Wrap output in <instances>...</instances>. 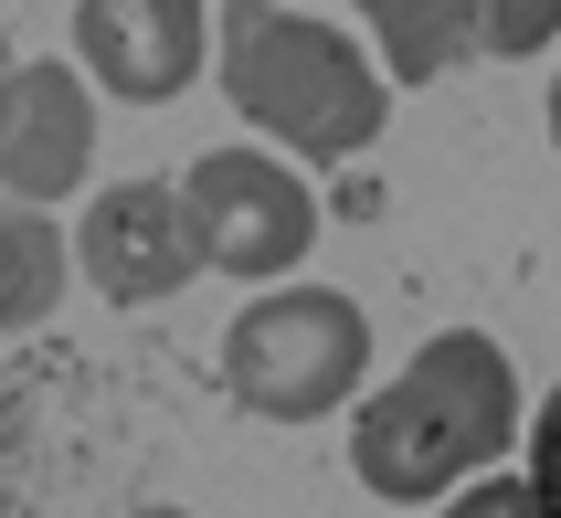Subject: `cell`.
I'll list each match as a JSON object with an SVG mask.
<instances>
[{
	"instance_id": "cell-1",
	"label": "cell",
	"mask_w": 561,
	"mask_h": 518,
	"mask_svg": "<svg viewBox=\"0 0 561 518\" xmlns=\"http://www.w3.org/2000/svg\"><path fill=\"white\" fill-rule=\"evenodd\" d=\"M519 445V370L488 329H445L424 338L350 424V476L392 508L477 487L488 465Z\"/></svg>"
},
{
	"instance_id": "cell-2",
	"label": "cell",
	"mask_w": 561,
	"mask_h": 518,
	"mask_svg": "<svg viewBox=\"0 0 561 518\" xmlns=\"http://www.w3.org/2000/svg\"><path fill=\"white\" fill-rule=\"evenodd\" d=\"M222 95L297 159H360L392 117L381 64L286 0H222Z\"/></svg>"
},
{
	"instance_id": "cell-3",
	"label": "cell",
	"mask_w": 561,
	"mask_h": 518,
	"mask_svg": "<svg viewBox=\"0 0 561 518\" xmlns=\"http://www.w3.org/2000/svg\"><path fill=\"white\" fill-rule=\"evenodd\" d=\"M371 370V318L340 286H265L222 338V392L265 424H318L340 413Z\"/></svg>"
},
{
	"instance_id": "cell-4",
	"label": "cell",
	"mask_w": 561,
	"mask_h": 518,
	"mask_svg": "<svg viewBox=\"0 0 561 518\" xmlns=\"http://www.w3.org/2000/svg\"><path fill=\"white\" fill-rule=\"evenodd\" d=\"M181 191H191V233H202V254H213L222 275L308 265L318 202H308V181H297L276 149H202L181 170Z\"/></svg>"
},
{
	"instance_id": "cell-5",
	"label": "cell",
	"mask_w": 561,
	"mask_h": 518,
	"mask_svg": "<svg viewBox=\"0 0 561 518\" xmlns=\"http://www.w3.org/2000/svg\"><path fill=\"white\" fill-rule=\"evenodd\" d=\"M75 254H85V275L117 307H159V297H181L191 275L213 265L202 233H191V191L181 181H117V191H95Z\"/></svg>"
},
{
	"instance_id": "cell-6",
	"label": "cell",
	"mask_w": 561,
	"mask_h": 518,
	"mask_svg": "<svg viewBox=\"0 0 561 518\" xmlns=\"http://www.w3.org/2000/svg\"><path fill=\"white\" fill-rule=\"evenodd\" d=\"M85 159H95V85L54 54L11 64V85H0V181H11V202L43 212L54 191L85 181Z\"/></svg>"
},
{
	"instance_id": "cell-7",
	"label": "cell",
	"mask_w": 561,
	"mask_h": 518,
	"mask_svg": "<svg viewBox=\"0 0 561 518\" xmlns=\"http://www.w3.org/2000/svg\"><path fill=\"white\" fill-rule=\"evenodd\" d=\"M75 54L106 95L127 106H159L181 95L213 54V11L202 0H75Z\"/></svg>"
},
{
	"instance_id": "cell-8",
	"label": "cell",
	"mask_w": 561,
	"mask_h": 518,
	"mask_svg": "<svg viewBox=\"0 0 561 518\" xmlns=\"http://www.w3.org/2000/svg\"><path fill=\"white\" fill-rule=\"evenodd\" d=\"M381 32L392 85H435L445 64H467V0H350Z\"/></svg>"
},
{
	"instance_id": "cell-9",
	"label": "cell",
	"mask_w": 561,
	"mask_h": 518,
	"mask_svg": "<svg viewBox=\"0 0 561 518\" xmlns=\"http://www.w3.org/2000/svg\"><path fill=\"white\" fill-rule=\"evenodd\" d=\"M54 286H64V244H54V222L11 202V286H0V318H11V329H32V318L54 307Z\"/></svg>"
},
{
	"instance_id": "cell-10",
	"label": "cell",
	"mask_w": 561,
	"mask_h": 518,
	"mask_svg": "<svg viewBox=\"0 0 561 518\" xmlns=\"http://www.w3.org/2000/svg\"><path fill=\"white\" fill-rule=\"evenodd\" d=\"M551 32H561V0H467V54L519 64V54H540Z\"/></svg>"
},
{
	"instance_id": "cell-11",
	"label": "cell",
	"mask_w": 561,
	"mask_h": 518,
	"mask_svg": "<svg viewBox=\"0 0 561 518\" xmlns=\"http://www.w3.org/2000/svg\"><path fill=\"white\" fill-rule=\"evenodd\" d=\"M445 518H551V508H540L530 476H477V487L445 497Z\"/></svg>"
},
{
	"instance_id": "cell-12",
	"label": "cell",
	"mask_w": 561,
	"mask_h": 518,
	"mask_svg": "<svg viewBox=\"0 0 561 518\" xmlns=\"http://www.w3.org/2000/svg\"><path fill=\"white\" fill-rule=\"evenodd\" d=\"M530 487L561 518V381H551V402H540V424H530Z\"/></svg>"
},
{
	"instance_id": "cell-13",
	"label": "cell",
	"mask_w": 561,
	"mask_h": 518,
	"mask_svg": "<svg viewBox=\"0 0 561 518\" xmlns=\"http://www.w3.org/2000/svg\"><path fill=\"white\" fill-rule=\"evenodd\" d=\"M127 518H191V508H127Z\"/></svg>"
},
{
	"instance_id": "cell-14",
	"label": "cell",
	"mask_w": 561,
	"mask_h": 518,
	"mask_svg": "<svg viewBox=\"0 0 561 518\" xmlns=\"http://www.w3.org/2000/svg\"><path fill=\"white\" fill-rule=\"evenodd\" d=\"M551 149H561V85H551Z\"/></svg>"
}]
</instances>
